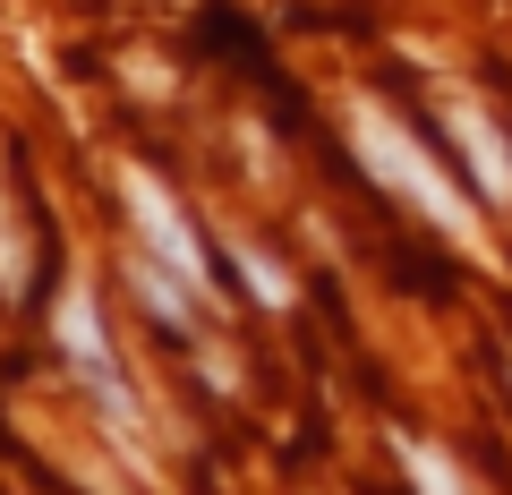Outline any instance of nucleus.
Instances as JSON below:
<instances>
[{
	"label": "nucleus",
	"mask_w": 512,
	"mask_h": 495,
	"mask_svg": "<svg viewBox=\"0 0 512 495\" xmlns=\"http://www.w3.org/2000/svg\"><path fill=\"white\" fill-rule=\"evenodd\" d=\"M453 146H461V154L478 163V188H487V197H512V154H504V146L487 137V120L453 111Z\"/></svg>",
	"instance_id": "obj_1"
}]
</instances>
